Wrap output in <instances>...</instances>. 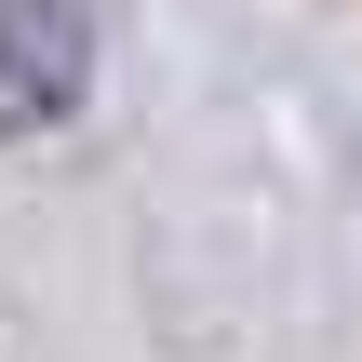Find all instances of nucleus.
I'll return each mask as SVG.
<instances>
[{
	"mask_svg": "<svg viewBox=\"0 0 362 362\" xmlns=\"http://www.w3.org/2000/svg\"><path fill=\"white\" fill-rule=\"evenodd\" d=\"M81 81V0H13L0 13V107H67Z\"/></svg>",
	"mask_w": 362,
	"mask_h": 362,
	"instance_id": "1",
	"label": "nucleus"
}]
</instances>
